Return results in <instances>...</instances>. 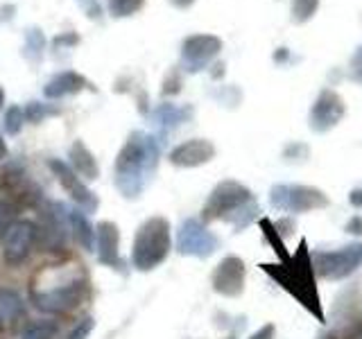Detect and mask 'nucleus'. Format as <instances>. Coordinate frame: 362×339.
Segmentation results:
<instances>
[{
  "mask_svg": "<svg viewBox=\"0 0 362 339\" xmlns=\"http://www.w3.org/2000/svg\"><path fill=\"white\" fill-rule=\"evenodd\" d=\"M158 154H161V143L156 141V136L132 131L124 141L116 156V188L127 199L139 197L143 192L158 167Z\"/></svg>",
  "mask_w": 362,
  "mask_h": 339,
  "instance_id": "1",
  "label": "nucleus"
},
{
  "mask_svg": "<svg viewBox=\"0 0 362 339\" xmlns=\"http://www.w3.org/2000/svg\"><path fill=\"white\" fill-rule=\"evenodd\" d=\"M263 269L272 278H276L292 297H297L303 308H308L317 319H324L320 294H317V285H315V271L310 265V254H308V249H305V240H301L299 251L288 260V265H263Z\"/></svg>",
  "mask_w": 362,
  "mask_h": 339,
  "instance_id": "2",
  "label": "nucleus"
},
{
  "mask_svg": "<svg viewBox=\"0 0 362 339\" xmlns=\"http://www.w3.org/2000/svg\"><path fill=\"white\" fill-rule=\"evenodd\" d=\"M173 249V229L165 218L145 220L134 235L132 244V265L139 271H152L170 256Z\"/></svg>",
  "mask_w": 362,
  "mask_h": 339,
  "instance_id": "3",
  "label": "nucleus"
},
{
  "mask_svg": "<svg viewBox=\"0 0 362 339\" xmlns=\"http://www.w3.org/2000/svg\"><path fill=\"white\" fill-rule=\"evenodd\" d=\"M269 203L272 208H276L281 213H313L328 208L331 199L326 197V192H322L315 186H299V184H276L269 190Z\"/></svg>",
  "mask_w": 362,
  "mask_h": 339,
  "instance_id": "4",
  "label": "nucleus"
},
{
  "mask_svg": "<svg viewBox=\"0 0 362 339\" xmlns=\"http://www.w3.org/2000/svg\"><path fill=\"white\" fill-rule=\"evenodd\" d=\"M315 276L326 280H344L362 265V242H351L337 251H310Z\"/></svg>",
  "mask_w": 362,
  "mask_h": 339,
  "instance_id": "5",
  "label": "nucleus"
},
{
  "mask_svg": "<svg viewBox=\"0 0 362 339\" xmlns=\"http://www.w3.org/2000/svg\"><path fill=\"white\" fill-rule=\"evenodd\" d=\"M254 199L252 190L243 186L240 181H220L218 186L211 190V195L202 208V222H213V220H226L233 210H238L245 203Z\"/></svg>",
  "mask_w": 362,
  "mask_h": 339,
  "instance_id": "6",
  "label": "nucleus"
},
{
  "mask_svg": "<svg viewBox=\"0 0 362 339\" xmlns=\"http://www.w3.org/2000/svg\"><path fill=\"white\" fill-rule=\"evenodd\" d=\"M84 292H86L84 278H75V280L62 282V285H57L52 290L32 292L30 299H32V305L39 312H45V314H64V312L75 310L77 305L82 303Z\"/></svg>",
  "mask_w": 362,
  "mask_h": 339,
  "instance_id": "7",
  "label": "nucleus"
},
{
  "mask_svg": "<svg viewBox=\"0 0 362 339\" xmlns=\"http://www.w3.org/2000/svg\"><path fill=\"white\" fill-rule=\"evenodd\" d=\"M218 246H220V237L211 233L202 220L188 218L181 222L179 231H177V244H175L177 254L204 260L218 251Z\"/></svg>",
  "mask_w": 362,
  "mask_h": 339,
  "instance_id": "8",
  "label": "nucleus"
},
{
  "mask_svg": "<svg viewBox=\"0 0 362 339\" xmlns=\"http://www.w3.org/2000/svg\"><path fill=\"white\" fill-rule=\"evenodd\" d=\"M222 39L215 37V34H190L181 43L179 68H184L186 73L204 71L222 52Z\"/></svg>",
  "mask_w": 362,
  "mask_h": 339,
  "instance_id": "9",
  "label": "nucleus"
},
{
  "mask_svg": "<svg viewBox=\"0 0 362 339\" xmlns=\"http://www.w3.org/2000/svg\"><path fill=\"white\" fill-rule=\"evenodd\" d=\"M39 229L30 220H16L9 226L3 237V258L9 267H16L25 260L32 251V244L37 240Z\"/></svg>",
  "mask_w": 362,
  "mask_h": 339,
  "instance_id": "10",
  "label": "nucleus"
},
{
  "mask_svg": "<svg viewBox=\"0 0 362 339\" xmlns=\"http://www.w3.org/2000/svg\"><path fill=\"white\" fill-rule=\"evenodd\" d=\"M245 278H247L245 260L238 256H226L220 260V265L215 267L211 276V285H213V292H218L220 297L238 299L245 292Z\"/></svg>",
  "mask_w": 362,
  "mask_h": 339,
  "instance_id": "11",
  "label": "nucleus"
},
{
  "mask_svg": "<svg viewBox=\"0 0 362 339\" xmlns=\"http://www.w3.org/2000/svg\"><path fill=\"white\" fill-rule=\"evenodd\" d=\"M48 167L54 172V177L59 179V184L64 186V190L68 192V195H71V199L77 203L79 210L82 213H95L98 210L100 201L95 197V192L86 188V184L73 172L71 165H68L66 161H62V158H50Z\"/></svg>",
  "mask_w": 362,
  "mask_h": 339,
  "instance_id": "12",
  "label": "nucleus"
},
{
  "mask_svg": "<svg viewBox=\"0 0 362 339\" xmlns=\"http://www.w3.org/2000/svg\"><path fill=\"white\" fill-rule=\"evenodd\" d=\"M346 116V105L333 88H322L310 109V129L317 133H326L337 127L339 120Z\"/></svg>",
  "mask_w": 362,
  "mask_h": 339,
  "instance_id": "13",
  "label": "nucleus"
},
{
  "mask_svg": "<svg viewBox=\"0 0 362 339\" xmlns=\"http://www.w3.org/2000/svg\"><path fill=\"white\" fill-rule=\"evenodd\" d=\"M215 154H218V150H215V145L211 141L192 138V141H184L177 147H173L168 158L175 167H199V165L211 163Z\"/></svg>",
  "mask_w": 362,
  "mask_h": 339,
  "instance_id": "14",
  "label": "nucleus"
},
{
  "mask_svg": "<svg viewBox=\"0 0 362 339\" xmlns=\"http://www.w3.org/2000/svg\"><path fill=\"white\" fill-rule=\"evenodd\" d=\"M82 90H93L95 86L90 79H86L84 75H79L77 71H62L52 75L43 86V95L48 100H62V97H71L82 93Z\"/></svg>",
  "mask_w": 362,
  "mask_h": 339,
  "instance_id": "15",
  "label": "nucleus"
},
{
  "mask_svg": "<svg viewBox=\"0 0 362 339\" xmlns=\"http://www.w3.org/2000/svg\"><path fill=\"white\" fill-rule=\"evenodd\" d=\"M95 242H98V263L111 267V269H120L122 267V258H120V231L113 222H100L98 231H95Z\"/></svg>",
  "mask_w": 362,
  "mask_h": 339,
  "instance_id": "16",
  "label": "nucleus"
},
{
  "mask_svg": "<svg viewBox=\"0 0 362 339\" xmlns=\"http://www.w3.org/2000/svg\"><path fill=\"white\" fill-rule=\"evenodd\" d=\"M192 116H195V109L192 107H179V105H170V102H165V105H158L154 111H152V120L156 124V129L161 131L158 133V143H165V136L177 129L179 124L188 122Z\"/></svg>",
  "mask_w": 362,
  "mask_h": 339,
  "instance_id": "17",
  "label": "nucleus"
},
{
  "mask_svg": "<svg viewBox=\"0 0 362 339\" xmlns=\"http://www.w3.org/2000/svg\"><path fill=\"white\" fill-rule=\"evenodd\" d=\"M68 165L73 167L77 177H84V181H95L100 177V165L84 141H75L71 145V150H68Z\"/></svg>",
  "mask_w": 362,
  "mask_h": 339,
  "instance_id": "18",
  "label": "nucleus"
},
{
  "mask_svg": "<svg viewBox=\"0 0 362 339\" xmlns=\"http://www.w3.org/2000/svg\"><path fill=\"white\" fill-rule=\"evenodd\" d=\"M68 222H71V229L75 233V240L79 242V246H84V251H93L95 231H93V226H90L86 215L79 208H73V210H68Z\"/></svg>",
  "mask_w": 362,
  "mask_h": 339,
  "instance_id": "19",
  "label": "nucleus"
},
{
  "mask_svg": "<svg viewBox=\"0 0 362 339\" xmlns=\"http://www.w3.org/2000/svg\"><path fill=\"white\" fill-rule=\"evenodd\" d=\"M23 312H25V303H23L21 294L7 287L0 290V326L14 323Z\"/></svg>",
  "mask_w": 362,
  "mask_h": 339,
  "instance_id": "20",
  "label": "nucleus"
},
{
  "mask_svg": "<svg viewBox=\"0 0 362 339\" xmlns=\"http://www.w3.org/2000/svg\"><path fill=\"white\" fill-rule=\"evenodd\" d=\"M45 48H48V39H45V34L41 28L32 25L25 30V45H23V54H25V59L30 64H39L45 54Z\"/></svg>",
  "mask_w": 362,
  "mask_h": 339,
  "instance_id": "21",
  "label": "nucleus"
},
{
  "mask_svg": "<svg viewBox=\"0 0 362 339\" xmlns=\"http://www.w3.org/2000/svg\"><path fill=\"white\" fill-rule=\"evenodd\" d=\"M23 116H25V122L30 124H39L45 118H54V116H62V109L54 107V105H45V102H37L32 100L23 109Z\"/></svg>",
  "mask_w": 362,
  "mask_h": 339,
  "instance_id": "22",
  "label": "nucleus"
},
{
  "mask_svg": "<svg viewBox=\"0 0 362 339\" xmlns=\"http://www.w3.org/2000/svg\"><path fill=\"white\" fill-rule=\"evenodd\" d=\"M145 7V0H107V9L113 18H129Z\"/></svg>",
  "mask_w": 362,
  "mask_h": 339,
  "instance_id": "23",
  "label": "nucleus"
},
{
  "mask_svg": "<svg viewBox=\"0 0 362 339\" xmlns=\"http://www.w3.org/2000/svg\"><path fill=\"white\" fill-rule=\"evenodd\" d=\"M260 213V208H258V203L252 199L249 203H245V206H240L238 210H233L229 218H226V222H231L233 226H235V231H243L247 224H252L254 220H256V215Z\"/></svg>",
  "mask_w": 362,
  "mask_h": 339,
  "instance_id": "24",
  "label": "nucleus"
},
{
  "mask_svg": "<svg viewBox=\"0 0 362 339\" xmlns=\"http://www.w3.org/2000/svg\"><path fill=\"white\" fill-rule=\"evenodd\" d=\"M23 124H25V116H23V107L18 105H11L5 111V118H3V129L9 136H18L23 131Z\"/></svg>",
  "mask_w": 362,
  "mask_h": 339,
  "instance_id": "25",
  "label": "nucleus"
},
{
  "mask_svg": "<svg viewBox=\"0 0 362 339\" xmlns=\"http://www.w3.org/2000/svg\"><path fill=\"white\" fill-rule=\"evenodd\" d=\"M317 9H320V0H292V18L294 23H308Z\"/></svg>",
  "mask_w": 362,
  "mask_h": 339,
  "instance_id": "26",
  "label": "nucleus"
},
{
  "mask_svg": "<svg viewBox=\"0 0 362 339\" xmlns=\"http://www.w3.org/2000/svg\"><path fill=\"white\" fill-rule=\"evenodd\" d=\"M57 335V323L52 321H34L25 328L21 339H52Z\"/></svg>",
  "mask_w": 362,
  "mask_h": 339,
  "instance_id": "27",
  "label": "nucleus"
},
{
  "mask_svg": "<svg viewBox=\"0 0 362 339\" xmlns=\"http://www.w3.org/2000/svg\"><path fill=\"white\" fill-rule=\"evenodd\" d=\"M260 229H263V233H265V237H267V242L274 246V251L283 258V260H290V256H288V251H286V244H283V237L276 233V229H274V224H272L269 220H260Z\"/></svg>",
  "mask_w": 362,
  "mask_h": 339,
  "instance_id": "28",
  "label": "nucleus"
},
{
  "mask_svg": "<svg viewBox=\"0 0 362 339\" xmlns=\"http://www.w3.org/2000/svg\"><path fill=\"white\" fill-rule=\"evenodd\" d=\"M181 90V68H173V71L168 73V77L163 79V88H161V93L168 97V95H177Z\"/></svg>",
  "mask_w": 362,
  "mask_h": 339,
  "instance_id": "29",
  "label": "nucleus"
},
{
  "mask_svg": "<svg viewBox=\"0 0 362 339\" xmlns=\"http://www.w3.org/2000/svg\"><path fill=\"white\" fill-rule=\"evenodd\" d=\"M93 328H95L93 316H84V319H79V323L66 335V339H88V335L93 333Z\"/></svg>",
  "mask_w": 362,
  "mask_h": 339,
  "instance_id": "30",
  "label": "nucleus"
},
{
  "mask_svg": "<svg viewBox=\"0 0 362 339\" xmlns=\"http://www.w3.org/2000/svg\"><path fill=\"white\" fill-rule=\"evenodd\" d=\"M16 222V210L11 203L0 201V237H5V233L9 231V226Z\"/></svg>",
  "mask_w": 362,
  "mask_h": 339,
  "instance_id": "31",
  "label": "nucleus"
},
{
  "mask_svg": "<svg viewBox=\"0 0 362 339\" xmlns=\"http://www.w3.org/2000/svg\"><path fill=\"white\" fill-rule=\"evenodd\" d=\"M79 34L77 32H62V34H57V37L52 39V48L54 50H59V48H77L79 45Z\"/></svg>",
  "mask_w": 362,
  "mask_h": 339,
  "instance_id": "32",
  "label": "nucleus"
},
{
  "mask_svg": "<svg viewBox=\"0 0 362 339\" xmlns=\"http://www.w3.org/2000/svg\"><path fill=\"white\" fill-rule=\"evenodd\" d=\"M310 150H308V145H303V143H290L286 150H283V158L286 161H299V158H308Z\"/></svg>",
  "mask_w": 362,
  "mask_h": 339,
  "instance_id": "33",
  "label": "nucleus"
},
{
  "mask_svg": "<svg viewBox=\"0 0 362 339\" xmlns=\"http://www.w3.org/2000/svg\"><path fill=\"white\" fill-rule=\"evenodd\" d=\"M77 5L86 14V18L102 20V3L100 0H77Z\"/></svg>",
  "mask_w": 362,
  "mask_h": 339,
  "instance_id": "34",
  "label": "nucleus"
},
{
  "mask_svg": "<svg viewBox=\"0 0 362 339\" xmlns=\"http://www.w3.org/2000/svg\"><path fill=\"white\" fill-rule=\"evenodd\" d=\"M351 73H354L356 82L362 84V45H358L354 56H351Z\"/></svg>",
  "mask_w": 362,
  "mask_h": 339,
  "instance_id": "35",
  "label": "nucleus"
},
{
  "mask_svg": "<svg viewBox=\"0 0 362 339\" xmlns=\"http://www.w3.org/2000/svg\"><path fill=\"white\" fill-rule=\"evenodd\" d=\"M294 220L292 218H281V220H276L274 222V229H276V233L281 235V237H288V235H292L294 233Z\"/></svg>",
  "mask_w": 362,
  "mask_h": 339,
  "instance_id": "36",
  "label": "nucleus"
},
{
  "mask_svg": "<svg viewBox=\"0 0 362 339\" xmlns=\"http://www.w3.org/2000/svg\"><path fill=\"white\" fill-rule=\"evenodd\" d=\"M274 335H276V326L274 323H265L263 328H258V331L249 339H274Z\"/></svg>",
  "mask_w": 362,
  "mask_h": 339,
  "instance_id": "37",
  "label": "nucleus"
},
{
  "mask_svg": "<svg viewBox=\"0 0 362 339\" xmlns=\"http://www.w3.org/2000/svg\"><path fill=\"white\" fill-rule=\"evenodd\" d=\"M344 231L351 235H362V218L360 215H354V218L344 224Z\"/></svg>",
  "mask_w": 362,
  "mask_h": 339,
  "instance_id": "38",
  "label": "nucleus"
},
{
  "mask_svg": "<svg viewBox=\"0 0 362 339\" xmlns=\"http://www.w3.org/2000/svg\"><path fill=\"white\" fill-rule=\"evenodd\" d=\"M349 203L354 208H362V188H354L349 192Z\"/></svg>",
  "mask_w": 362,
  "mask_h": 339,
  "instance_id": "39",
  "label": "nucleus"
},
{
  "mask_svg": "<svg viewBox=\"0 0 362 339\" xmlns=\"http://www.w3.org/2000/svg\"><path fill=\"white\" fill-rule=\"evenodd\" d=\"M14 11H16V7L14 5H5L3 9H0V14H3V16H0V20H9V18H14Z\"/></svg>",
  "mask_w": 362,
  "mask_h": 339,
  "instance_id": "40",
  "label": "nucleus"
},
{
  "mask_svg": "<svg viewBox=\"0 0 362 339\" xmlns=\"http://www.w3.org/2000/svg\"><path fill=\"white\" fill-rule=\"evenodd\" d=\"M170 5L177 7V9H188L195 5V0H170Z\"/></svg>",
  "mask_w": 362,
  "mask_h": 339,
  "instance_id": "41",
  "label": "nucleus"
},
{
  "mask_svg": "<svg viewBox=\"0 0 362 339\" xmlns=\"http://www.w3.org/2000/svg\"><path fill=\"white\" fill-rule=\"evenodd\" d=\"M288 56H290V50H288V48H279V50H276V54H274V61H276V64H281V61H286Z\"/></svg>",
  "mask_w": 362,
  "mask_h": 339,
  "instance_id": "42",
  "label": "nucleus"
},
{
  "mask_svg": "<svg viewBox=\"0 0 362 339\" xmlns=\"http://www.w3.org/2000/svg\"><path fill=\"white\" fill-rule=\"evenodd\" d=\"M222 75H224V64H222V61H218V64L213 66V71H211V77H213V79H220Z\"/></svg>",
  "mask_w": 362,
  "mask_h": 339,
  "instance_id": "43",
  "label": "nucleus"
},
{
  "mask_svg": "<svg viewBox=\"0 0 362 339\" xmlns=\"http://www.w3.org/2000/svg\"><path fill=\"white\" fill-rule=\"evenodd\" d=\"M9 156V150H7V143L3 138V133H0V161H5V158Z\"/></svg>",
  "mask_w": 362,
  "mask_h": 339,
  "instance_id": "44",
  "label": "nucleus"
},
{
  "mask_svg": "<svg viewBox=\"0 0 362 339\" xmlns=\"http://www.w3.org/2000/svg\"><path fill=\"white\" fill-rule=\"evenodd\" d=\"M3 107H5V88L0 86V111H3Z\"/></svg>",
  "mask_w": 362,
  "mask_h": 339,
  "instance_id": "45",
  "label": "nucleus"
},
{
  "mask_svg": "<svg viewBox=\"0 0 362 339\" xmlns=\"http://www.w3.org/2000/svg\"><path fill=\"white\" fill-rule=\"evenodd\" d=\"M226 339H235V335H229V337H226Z\"/></svg>",
  "mask_w": 362,
  "mask_h": 339,
  "instance_id": "46",
  "label": "nucleus"
}]
</instances>
